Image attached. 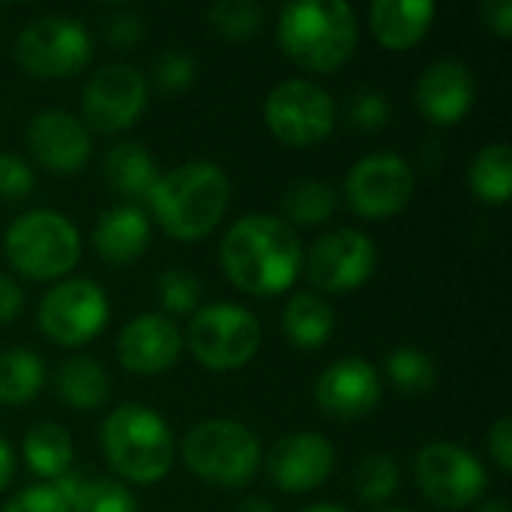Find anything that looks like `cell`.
I'll return each mask as SVG.
<instances>
[{
	"label": "cell",
	"instance_id": "cell-2",
	"mask_svg": "<svg viewBox=\"0 0 512 512\" xmlns=\"http://www.w3.org/2000/svg\"><path fill=\"white\" fill-rule=\"evenodd\" d=\"M231 198V183L216 162H186L168 174H162L147 195L156 222L165 234L177 240H198L210 234Z\"/></svg>",
	"mask_w": 512,
	"mask_h": 512
},
{
	"label": "cell",
	"instance_id": "cell-32",
	"mask_svg": "<svg viewBox=\"0 0 512 512\" xmlns=\"http://www.w3.org/2000/svg\"><path fill=\"white\" fill-rule=\"evenodd\" d=\"M69 512H138V504L117 480H87Z\"/></svg>",
	"mask_w": 512,
	"mask_h": 512
},
{
	"label": "cell",
	"instance_id": "cell-26",
	"mask_svg": "<svg viewBox=\"0 0 512 512\" xmlns=\"http://www.w3.org/2000/svg\"><path fill=\"white\" fill-rule=\"evenodd\" d=\"M471 189L486 204H504L512 195V150L510 144L498 141L483 147L468 171Z\"/></svg>",
	"mask_w": 512,
	"mask_h": 512
},
{
	"label": "cell",
	"instance_id": "cell-8",
	"mask_svg": "<svg viewBox=\"0 0 512 512\" xmlns=\"http://www.w3.org/2000/svg\"><path fill=\"white\" fill-rule=\"evenodd\" d=\"M93 42L81 21L69 15H42L15 39V60L36 78H66L90 63Z\"/></svg>",
	"mask_w": 512,
	"mask_h": 512
},
{
	"label": "cell",
	"instance_id": "cell-7",
	"mask_svg": "<svg viewBox=\"0 0 512 512\" xmlns=\"http://www.w3.org/2000/svg\"><path fill=\"white\" fill-rule=\"evenodd\" d=\"M186 342L201 366L231 372L255 357L261 345V327L258 318L240 303H210L192 315Z\"/></svg>",
	"mask_w": 512,
	"mask_h": 512
},
{
	"label": "cell",
	"instance_id": "cell-24",
	"mask_svg": "<svg viewBox=\"0 0 512 512\" xmlns=\"http://www.w3.org/2000/svg\"><path fill=\"white\" fill-rule=\"evenodd\" d=\"M57 393L69 408L93 411L108 399V372L93 357H69L57 369Z\"/></svg>",
	"mask_w": 512,
	"mask_h": 512
},
{
	"label": "cell",
	"instance_id": "cell-13",
	"mask_svg": "<svg viewBox=\"0 0 512 512\" xmlns=\"http://www.w3.org/2000/svg\"><path fill=\"white\" fill-rule=\"evenodd\" d=\"M147 105V78L129 63L99 69L81 96L84 120L99 132L129 129Z\"/></svg>",
	"mask_w": 512,
	"mask_h": 512
},
{
	"label": "cell",
	"instance_id": "cell-19",
	"mask_svg": "<svg viewBox=\"0 0 512 512\" xmlns=\"http://www.w3.org/2000/svg\"><path fill=\"white\" fill-rule=\"evenodd\" d=\"M414 99H417V108L423 111V117H429L432 123L450 126V123L462 120L474 105L471 69L450 57L429 63L414 87Z\"/></svg>",
	"mask_w": 512,
	"mask_h": 512
},
{
	"label": "cell",
	"instance_id": "cell-33",
	"mask_svg": "<svg viewBox=\"0 0 512 512\" xmlns=\"http://www.w3.org/2000/svg\"><path fill=\"white\" fill-rule=\"evenodd\" d=\"M198 279L186 270H165L159 276V300L168 312L174 315H186V312H195L198 309Z\"/></svg>",
	"mask_w": 512,
	"mask_h": 512
},
{
	"label": "cell",
	"instance_id": "cell-35",
	"mask_svg": "<svg viewBox=\"0 0 512 512\" xmlns=\"http://www.w3.org/2000/svg\"><path fill=\"white\" fill-rule=\"evenodd\" d=\"M153 78L165 93H180L195 81V63L186 51H168L159 57Z\"/></svg>",
	"mask_w": 512,
	"mask_h": 512
},
{
	"label": "cell",
	"instance_id": "cell-21",
	"mask_svg": "<svg viewBox=\"0 0 512 512\" xmlns=\"http://www.w3.org/2000/svg\"><path fill=\"white\" fill-rule=\"evenodd\" d=\"M432 18H435L432 0H375L369 9V21L378 42L393 51L414 48L432 27Z\"/></svg>",
	"mask_w": 512,
	"mask_h": 512
},
{
	"label": "cell",
	"instance_id": "cell-15",
	"mask_svg": "<svg viewBox=\"0 0 512 512\" xmlns=\"http://www.w3.org/2000/svg\"><path fill=\"white\" fill-rule=\"evenodd\" d=\"M315 402L333 420H360L381 402L378 369L363 357L336 360L315 381Z\"/></svg>",
	"mask_w": 512,
	"mask_h": 512
},
{
	"label": "cell",
	"instance_id": "cell-43",
	"mask_svg": "<svg viewBox=\"0 0 512 512\" xmlns=\"http://www.w3.org/2000/svg\"><path fill=\"white\" fill-rule=\"evenodd\" d=\"M12 474H15V456H12V447L0 438V492L12 483Z\"/></svg>",
	"mask_w": 512,
	"mask_h": 512
},
{
	"label": "cell",
	"instance_id": "cell-16",
	"mask_svg": "<svg viewBox=\"0 0 512 512\" xmlns=\"http://www.w3.org/2000/svg\"><path fill=\"white\" fill-rule=\"evenodd\" d=\"M27 147L42 168L75 174L90 159V132L75 114L45 108L27 126Z\"/></svg>",
	"mask_w": 512,
	"mask_h": 512
},
{
	"label": "cell",
	"instance_id": "cell-1",
	"mask_svg": "<svg viewBox=\"0 0 512 512\" xmlns=\"http://www.w3.org/2000/svg\"><path fill=\"white\" fill-rule=\"evenodd\" d=\"M219 258L234 288L258 297L288 291L303 264L300 240L291 225L264 213L237 219L222 240Z\"/></svg>",
	"mask_w": 512,
	"mask_h": 512
},
{
	"label": "cell",
	"instance_id": "cell-11",
	"mask_svg": "<svg viewBox=\"0 0 512 512\" xmlns=\"http://www.w3.org/2000/svg\"><path fill=\"white\" fill-rule=\"evenodd\" d=\"M345 195L363 219H387L408 207L414 195V168L399 153H372L354 162Z\"/></svg>",
	"mask_w": 512,
	"mask_h": 512
},
{
	"label": "cell",
	"instance_id": "cell-5",
	"mask_svg": "<svg viewBox=\"0 0 512 512\" xmlns=\"http://www.w3.org/2000/svg\"><path fill=\"white\" fill-rule=\"evenodd\" d=\"M3 252L21 276L48 282L66 276L78 264L81 237L63 213L30 210L6 228Z\"/></svg>",
	"mask_w": 512,
	"mask_h": 512
},
{
	"label": "cell",
	"instance_id": "cell-27",
	"mask_svg": "<svg viewBox=\"0 0 512 512\" xmlns=\"http://www.w3.org/2000/svg\"><path fill=\"white\" fill-rule=\"evenodd\" d=\"M45 384V366L33 351L12 348L0 354V405H24Z\"/></svg>",
	"mask_w": 512,
	"mask_h": 512
},
{
	"label": "cell",
	"instance_id": "cell-46",
	"mask_svg": "<svg viewBox=\"0 0 512 512\" xmlns=\"http://www.w3.org/2000/svg\"><path fill=\"white\" fill-rule=\"evenodd\" d=\"M303 512H348L342 510V507H336V504H318V507H309V510Z\"/></svg>",
	"mask_w": 512,
	"mask_h": 512
},
{
	"label": "cell",
	"instance_id": "cell-14",
	"mask_svg": "<svg viewBox=\"0 0 512 512\" xmlns=\"http://www.w3.org/2000/svg\"><path fill=\"white\" fill-rule=\"evenodd\" d=\"M306 264L315 288L330 294L354 291L375 270V243L357 228H339L312 246Z\"/></svg>",
	"mask_w": 512,
	"mask_h": 512
},
{
	"label": "cell",
	"instance_id": "cell-42",
	"mask_svg": "<svg viewBox=\"0 0 512 512\" xmlns=\"http://www.w3.org/2000/svg\"><path fill=\"white\" fill-rule=\"evenodd\" d=\"M84 483H87V480H84L78 471H66V474H60V477L54 480V486H51V489L60 495V501H63L66 507H72V501L78 498V492L84 489Z\"/></svg>",
	"mask_w": 512,
	"mask_h": 512
},
{
	"label": "cell",
	"instance_id": "cell-23",
	"mask_svg": "<svg viewBox=\"0 0 512 512\" xmlns=\"http://www.w3.org/2000/svg\"><path fill=\"white\" fill-rule=\"evenodd\" d=\"M282 327L291 345L297 348H321L333 333V309L318 294H294L285 306Z\"/></svg>",
	"mask_w": 512,
	"mask_h": 512
},
{
	"label": "cell",
	"instance_id": "cell-28",
	"mask_svg": "<svg viewBox=\"0 0 512 512\" xmlns=\"http://www.w3.org/2000/svg\"><path fill=\"white\" fill-rule=\"evenodd\" d=\"M282 210L294 225H321L336 210V192L321 180H297L285 189Z\"/></svg>",
	"mask_w": 512,
	"mask_h": 512
},
{
	"label": "cell",
	"instance_id": "cell-6",
	"mask_svg": "<svg viewBox=\"0 0 512 512\" xmlns=\"http://www.w3.org/2000/svg\"><path fill=\"white\" fill-rule=\"evenodd\" d=\"M183 462L213 486L240 489L261 465L258 438L234 420H204L183 438Z\"/></svg>",
	"mask_w": 512,
	"mask_h": 512
},
{
	"label": "cell",
	"instance_id": "cell-25",
	"mask_svg": "<svg viewBox=\"0 0 512 512\" xmlns=\"http://www.w3.org/2000/svg\"><path fill=\"white\" fill-rule=\"evenodd\" d=\"M24 462L45 480H57L72 465V438L57 423H36L24 435Z\"/></svg>",
	"mask_w": 512,
	"mask_h": 512
},
{
	"label": "cell",
	"instance_id": "cell-39",
	"mask_svg": "<svg viewBox=\"0 0 512 512\" xmlns=\"http://www.w3.org/2000/svg\"><path fill=\"white\" fill-rule=\"evenodd\" d=\"M489 453L498 462L501 471H512V420L501 417L492 429H489Z\"/></svg>",
	"mask_w": 512,
	"mask_h": 512
},
{
	"label": "cell",
	"instance_id": "cell-29",
	"mask_svg": "<svg viewBox=\"0 0 512 512\" xmlns=\"http://www.w3.org/2000/svg\"><path fill=\"white\" fill-rule=\"evenodd\" d=\"M354 486L360 501L366 504H384L396 495L399 489V465L387 453H372L357 465Z\"/></svg>",
	"mask_w": 512,
	"mask_h": 512
},
{
	"label": "cell",
	"instance_id": "cell-37",
	"mask_svg": "<svg viewBox=\"0 0 512 512\" xmlns=\"http://www.w3.org/2000/svg\"><path fill=\"white\" fill-rule=\"evenodd\" d=\"M3 512H69V507L60 501V495L51 486H30L18 492Z\"/></svg>",
	"mask_w": 512,
	"mask_h": 512
},
{
	"label": "cell",
	"instance_id": "cell-30",
	"mask_svg": "<svg viewBox=\"0 0 512 512\" xmlns=\"http://www.w3.org/2000/svg\"><path fill=\"white\" fill-rule=\"evenodd\" d=\"M387 375L402 393H429L438 378V369L426 351L399 348L387 357Z\"/></svg>",
	"mask_w": 512,
	"mask_h": 512
},
{
	"label": "cell",
	"instance_id": "cell-34",
	"mask_svg": "<svg viewBox=\"0 0 512 512\" xmlns=\"http://www.w3.org/2000/svg\"><path fill=\"white\" fill-rule=\"evenodd\" d=\"M348 114H351V123H354L357 129H363V132H378V129H384L387 120H390V102H387V96H384L381 90H363V93L354 96Z\"/></svg>",
	"mask_w": 512,
	"mask_h": 512
},
{
	"label": "cell",
	"instance_id": "cell-17",
	"mask_svg": "<svg viewBox=\"0 0 512 512\" xmlns=\"http://www.w3.org/2000/svg\"><path fill=\"white\" fill-rule=\"evenodd\" d=\"M333 465L336 453L327 438L315 432H294L273 447L267 459V474L282 492H309L327 483Z\"/></svg>",
	"mask_w": 512,
	"mask_h": 512
},
{
	"label": "cell",
	"instance_id": "cell-44",
	"mask_svg": "<svg viewBox=\"0 0 512 512\" xmlns=\"http://www.w3.org/2000/svg\"><path fill=\"white\" fill-rule=\"evenodd\" d=\"M237 512H276L273 510V504H267L264 498H249V501H243Z\"/></svg>",
	"mask_w": 512,
	"mask_h": 512
},
{
	"label": "cell",
	"instance_id": "cell-41",
	"mask_svg": "<svg viewBox=\"0 0 512 512\" xmlns=\"http://www.w3.org/2000/svg\"><path fill=\"white\" fill-rule=\"evenodd\" d=\"M21 309H24V294H21V288H18L9 276L0 273V324L15 321V318L21 315Z\"/></svg>",
	"mask_w": 512,
	"mask_h": 512
},
{
	"label": "cell",
	"instance_id": "cell-47",
	"mask_svg": "<svg viewBox=\"0 0 512 512\" xmlns=\"http://www.w3.org/2000/svg\"><path fill=\"white\" fill-rule=\"evenodd\" d=\"M393 512H411V510H393Z\"/></svg>",
	"mask_w": 512,
	"mask_h": 512
},
{
	"label": "cell",
	"instance_id": "cell-4",
	"mask_svg": "<svg viewBox=\"0 0 512 512\" xmlns=\"http://www.w3.org/2000/svg\"><path fill=\"white\" fill-rule=\"evenodd\" d=\"M102 450L111 468L138 486L159 483L174 465V441L165 420L147 405H120L102 423Z\"/></svg>",
	"mask_w": 512,
	"mask_h": 512
},
{
	"label": "cell",
	"instance_id": "cell-10",
	"mask_svg": "<svg viewBox=\"0 0 512 512\" xmlns=\"http://www.w3.org/2000/svg\"><path fill=\"white\" fill-rule=\"evenodd\" d=\"M108 324V297L93 279H66L39 303L42 333L66 348L90 342Z\"/></svg>",
	"mask_w": 512,
	"mask_h": 512
},
{
	"label": "cell",
	"instance_id": "cell-12",
	"mask_svg": "<svg viewBox=\"0 0 512 512\" xmlns=\"http://www.w3.org/2000/svg\"><path fill=\"white\" fill-rule=\"evenodd\" d=\"M423 495L444 510H462L483 498L486 471L480 459L459 444H429L414 465Z\"/></svg>",
	"mask_w": 512,
	"mask_h": 512
},
{
	"label": "cell",
	"instance_id": "cell-38",
	"mask_svg": "<svg viewBox=\"0 0 512 512\" xmlns=\"http://www.w3.org/2000/svg\"><path fill=\"white\" fill-rule=\"evenodd\" d=\"M111 45L117 48H132L141 36H144V24L135 12H117L108 18V27H105Z\"/></svg>",
	"mask_w": 512,
	"mask_h": 512
},
{
	"label": "cell",
	"instance_id": "cell-22",
	"mask_svg": "<svg viewBox=\"0 0 512 512\" xmlns=\"http://www.w3.org/2000/svg\"><path fill=\"white\" fill-rule=\"evenodd\" d=\"M105 180L123 198H147L159 180V171L153 156L141 144L120 141L105 156Z\"/></svg>",
	"mask_w": 512,
	"mask_h": 512
},
{
	"label": "cell",
	"instance_id": "cell-36",
	"mask_svg": "<svg viewBox=\"0 0 512 512\" xmlns=\"http://www.w3.org/2000/svg\"><path fill=\"white\" fill-rule=\"evenodd\" d=\"M33 189V168L15 153H0V198H24Z\"/></svg>",
	"mask_w": 512,
	"mask_h": 512
},
{
	"label": "cell",
	"instance_id": "cell-18",
	"mask_svg": "<svg viewBox=\"0 0 512 512\" xmlns=\"http://www.w3.org/2000/svg\"><path fill=\"white\" fill-rule=\"evenodd\" d=\"M183 336L177 324L165 315H138L132 318L117 339V357L123 369L135 375H159L171 369L180 357Z\"/></svg>",
	"mask_w": 512,
	"mask_h": 512
},
{
	"label": "cell",
	"instance_id": "cell-9",
	"mask_svg": "<svg viewBox=\"0 0 512 512\" xmlns=\"http://www.w3.org/2000/svg\"><path fill=\"white\" fill-rule=\"evenodd\" d=\"M264 123L282 144L312 147L330 135L336 123V102L315 81L291 78L270 90L264 102Z\"/></svg>",
	"mask_w": 512,
	"mask_h": 512
},
{
	"label": "cell",
	"instance_id": "cell-20",
	"mask_svg": "<svg viewBox=\"0 0 512 512\" xmlns=\"http://www.w3.org/2000/svg\"><path fill=\"white\" fill-rule=\"evenodd\" d=\"M150 243V219L135 204H120L102 213L93 231V246L108 264H132Z\"/></svg>",
	"mask_w": 512,
	"mask_h": 512
},
{
	"label": "cell",
	"instance_id": "cell-31",
	"mask_svg": "<svg viewBox=\"0 0 512 512\" xmlns=\"http://www.w3.org/2000/svg\"><path fill=\"white\" fill-rule=\"evenodd\" d=\"M210 24L228 39H249L264 24V9L255 0H216L210 6Z\"/></svg>",
	"mask_w": 512,
	"mask_h": 512
},
{
	"label": "cell",
	"instance_id": "cell-40",
	"mask_svg": "<svg viewBox=\"0 0 512 512\" xmlns=\"http://www.w3.org/2000/svg\"><path fill=\"white\" fill-rule=\"evenodd\" d=\"M480 15L498 36L512 33V0H486L480 6Z\"/></svg>",
	"mask_w": 512,
	"mask_h": 512
},
{
	"label": "cell",
	"instance_id": "cell-3",
	"mask_svg": "<svg viewBox=\"0 0 512 512\" xmlns=\"http://www.w3.org/2000/svg\"><path fill=\"white\" fill-rule=\"evenodd\" d=\"M285 54L312 72H336L357 45L354 9L342 0H297L279 15Z\"/></svg>",
	"mask_w": 512,
	"mask_h": 512
},
{
	"label": "cell",
	"instance_id": "cell-45",
	"mask_svg": "<svg viewBox=\"0 0 512 512\" xmlns=\"http://www.w3.org/2000/svg\"><path fill=\"white\" fill-rule=\"evenodd\" d=\"M477 512H510V507H507V501H486V504H480Z\"/></svg>",
	"mask_w": 512,
	"mask_h": 512
}]
</instances>
